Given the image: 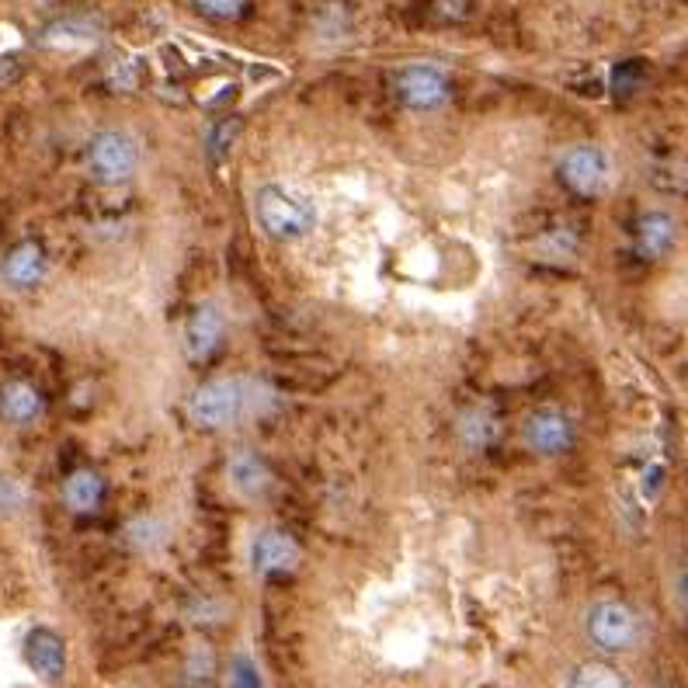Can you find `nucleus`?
I'll return each mask as SVG.
<instances>
[{
    "label": "nucleus",
    "instance_id": "obj_12",
    "mask_svg": "<svg viewBox=\"0 0 688 688\" xmlns=\"http://www.w3.org/2000/svg\"><path fill=\"white\" fill-rule=\"evenodd\" d=\"M102 497H105V484L94 469H74L63 484V501H66L70 511H77V515L94 511L102 505Z\"/></svg>",
    "mask_w": 688,
    "mask_h": 688
},
{
    "label": "nucleus",
    "instance_id": "obj_26",
    "mask_svg": "<svg viewBox=\"0 0 688 688\" xmlns=\"http://www.w3.org/2000/svg\"><path fill=\"white\" fill-rule=\"evenodd\" d=\"M681 599H685V605H688V571H685V578H681Z\"/></svg>",
    "mask_w": 688,
    "mask_h": 688
},
{
    "label": "nucleus",
    "instance_id": "obj_14",
    "mask_svg": "<svg viewBox=\"0 0 688 688\" xmlns=\"http://www.w3.org/2000/svg\"><path fill=\"white\" fill-rule=\"evenodd\" d=\"M0 414L11 424H29L42 414V396L29 383H8L0 390Z\"/></svg>",
    "mask_w": 688,
    "mask_h": 688
},
{
    "label": "nucleus",
    "instance_id": "obj_10",
    "mask_svg": "<svg viewBox=\"0 0 688 688\" xmlns=\"http://www.w3.org/2000/svg\"><path fill=\"white\" fill-rule=\"evenodd\" d=\"M45 254L39 251V244H18L8 257H4V282L11 289H35L39 282L45 278Z\"/></svg>",
    "mask_w": 688,
    "mask_h": 688
},
{
    "label": "nucleus",
    "instance_id": "obj_16",
    "mask_svg": "<svg viewBox=\"0 0 688 688\" xmlns=\"http://www.w3.org/2000/svg\"><path fill=\"white\" fill-rule=\"evenodd\" d=\"M636 241H639V251L650 254V257L668 254L671 244H675L671 216H664V212H647V216L639 220V226H636Z\"/></svg>",
    "mask_w": 688,
    "mask_h": 688
},
{
    "label": "nucleus",
    "instance_id": "obj_6",
    "mask_svg": "<svg viewBox=\"0 0 688 688\" xmlns=\"http://www.w3.org/2000/svg\"><path fill=\"white\" fill-rule=\"evenodd\" d=\"M560 178L578 195H602L612 184V160L599 147L578 144L560 157Z\"/></svg>",
    "mask_w": 688,
    "mask_h": 688
},
{
    "label": "nucleus",
    "instance_id": "obj_13",
    "mask_svg": "<svg viewBox=\"0 0 688 688\" xmlns=\"http://www.w3.org/2000/svg\"><path fill=\"white\" fill-rule=\"evenodd\" d=\"M268 466H265V459L261 456H254V453H233V459H230V484L241 490V494H247V497H257V494H265L268 490Z\"/></svg>",
    "mask_w": 688,
    "mask_h": 688
},
{
    "label": "nucleus",
    "instance_id": "obj_8",
    "mask_svg": "<svg viewBox=\"0 0 688 688\" xmlns=\"http://www.w3.org/2000/svg\"><path fill=\"white\" fill-rule=\"evenodd\" d=\"M25 660H29V668L42 678V681H63L66 675V644H63V636L53 633V629H32L25 636Z\"/></svg>",
    "mask_w": 688,
    "mask_h": 688
},
{
    "label": "nucleus",
    "instance_id": "obj_11",
    "mask_svg": "<svg viewBox=\"0 0 688 688\" xmlns=\"http://www.w3.org/2000/svg\"><path fill=\"white\" fill-rule=\"evenodd\" d=\"M223 314L216 310V306H202V310L188 320V330H184V345L188 351H192V359H209L212 351L220 348L223 341Z\"/></svg>",
    "mask_w": 688,
    "mask_h": 688
},
{
    "label": "nucleus",
    "instance_id": "obj_20",
    "mask_svg": "<svg viewBox=\"0 0 688 688\" xmlns=\"http://www.w3.org/2000/svg\"><path fill=\"white\" fill-rule=\"evenodd\" d=\"M91 39H94V29L81 25V21H56V25L45 29V35H42L45 45H81Z\"/></svg>",
    "mask_w": 688,
    "mask_h": 688
},
{
    "label": "nucleus",
    "instance_id": "obj_22",
    "mask_svg": "<svg viewBox=\"0 0 688 688\" xmlns=\"http://www.w3.org/2000/svg\"><path fill=\"white\" fill-rule=\"evenodd\" d=\"M195 8L212 21H233L244 14L247 0H195Z\"/></svg>",
    "mask_w": 688,
    "mask_h": 688
},
{
    "label": "nucleus",
    "instance_id": "obj_23",
    "mask_svg": "<svg viewBox=\"0 0 688 688\" xmlns=\"http://www.w3.org/2000/svg\"><path fill=\"white\" fill-rule=\"evenodd\" d=\"M236 129H241V123H223V126H216V133L209 136V150H212V157H216L220 163L226 160V154L236 144Z\"/></svg>",
    "mask_w": 688,
    "mask_h": 688
},
{
    "label": "nucleus",
    "instance_id": "obj_4",
    "mask_svg": "<svg viewBox=\"0 0 688 688\" xmlns=\"http://www.w3.org/2000/svg\"><path fill=\"white\" fill-rule=\"evenodd\" d=\"M136 163H139V147H136V139L129 133L108 129V133H98L91 139L87 168L98 181H105V184L129 181L133 171H136Z\"/></svg>",
    "mask_w": 688,
    "mask_h": 688
},
{
    "label": "nucleus",
    "instance_id": "obj_18",
    "mask_svg": "<svg viewBox=\"0 0 688 688\" xmlns=\"http://www.w3.org/2000/svg\"><path fill=\"white\" fill-rule=\"evenodd\" d=\"M126 539H129L133 550L150 553V550H157V546H163V539H168V529H163V521H160V518H154V515H139V518L129 521Z\"/></svg>",
    "mask_w": 688,
    "mask_h": 688
},
{
    "label": "nucleus",
    "instance_id": "obj_24",
    "mask_svg": "<svg viewBox=\"0 0 688 688\" xmlns=\"http://www.w3.org/2000/svg\"><path fill=\"white\" fill-rule=\"evenodd\" d=\"M230 688H265V681H261L257 668L247 657H236L230 668Z\"/></svg>",
    "mask_w": 688,
    "mask_h": 688
},
{
    "label": "nucleus",
    "instance_id": "obj_17",
    "mask_svg": "<svg viewBox=\"0 0 688 688\" xmlns=\"http://www.w3.org/2000/svg\"><path fill=\"white\" fill-rule=\"evenodd\" d=\"M456 432L466 445L480 448V445H490L497 438V417L484 407H473V411H463L459 421H456Z\"/></svg>",
    "mask_w": 688,
    "mask_h": 688
},
{
    "label": "nucleus",
    "instance_id": "obj_5",
    "mask_svg": "<svg viewBox=\"0 0 688 688\" xmlns=\"http://www.w3.org/2000/svg\"><path fill=\"white\" fill-rule=\"evenodd\" d=\"M396 98L411 112H438L448 102V77L435 63H407L396 70Z\"/></svg>",
    "mask_w": 688,
    "mask_h": 688
},
{
    "label": "nucleus",
    "instance_id": "obj_19",
    "mask_svg": "<svg viewBox=\"0 0 688 688\" xmlns=\"http://www.w3.org/2000/svg\"><path fill=\"white\" fill-rule=\"evenodd\" d=\"M184 688H216V660H212L209 647H199L192 660H188Z\"/></svg>",
    "mask_w": 688,
    "mask_h": 688
},
{
    "label": "nucleus",
    "instance_id": "obj_25",
    "mask_svg": "<svg viewBox=\"0 0 688 688\" xmlns=\"http://www.w3.org/2000/svg\"><path fill=\"white\" fill-rule=\"evenodd\" d=\"M21 77V60L14 56H0V87H8Z\"/></svg>",
    "mask_w": 688,
    "mask_h": 688
},
{
    "label": "nucleus",
    "instance_id": "obj_9",
    "mask_svg": "<svg viewBox=\"0 0 688 688\" xmlns=\"http://www.w3.org/2000/svg\"><path fill=\"white\" fill-rule=\"evenodd\" d=\"M251 563H254V574L261 578H275V574H289L293 567L299 563V546L286 536V532H261L254 539V550H251Z\"/></svg>",
    "mask_w": 688,
    "mask_h": 688
},
{
    "label": "nucleus",
    "instance_id": "obj_1",
    "mask_svg": "<svg viewBox=\"0 0 688 688\" xmlns=\"http://www.w3.org/2000/svg\"><path fill=\"white\" fill-rule=\"evenodd\" d=\"M268 390L251 379H212V383L199 387L188 400V414L199 428L220 432L230 424H241L244 417H254L265 407Z\"/></svg>",
    "mask_w": 688,
    "mask_h": 688
},
{
    "label": "nucleus",
    "instance_id": "obj_21",
    "mask_svg": "<svg viewBox=\"0 0 688 688\" xmlns=\"http://www.w3.org/2000/svg\"><path fill=\"white\" fill-rule=\"evenodd\" d=\"M25 501H29L25 487H21L14 477H4V473H0V518L18 515L21 508H25Z\"/></svg>",
    "mask_w": 688,
    "mask_h": 688
},
{
    "label": "nucleus",
    "instance_id": "obj_3",
    "mask_svg": "<svg viewBox=\"0 0 688 688\" xmlns=\"http://www.w3.org/2000/svg\"><path fill=\"white\" fill-rule=\"evenodd\" d=\"M588 639L605 654H629L644 639V620L639 612L623 602H599L591 605L584 620Z\"/></svg>",
    "mask_w": 688,
    "mask_h": 688
},
{
    "label": "nucleus",
    "instance_id": "obj_15",
    "mask_svg": "<svg viewBox=\"0 0 688 688\" xmlns=\"http://www.w3.org/2000/svg\"><path fill=\"white\" fill-rule=\"evenodd\" d=\"M563 688H629V681L608 660H584L571 675H567Z\"/></svg>",
    "mask_w": 688,
    "mask_h": 688
},
{
    "label": "nucleus",
    "instance_id": "obj_7",
    "mask_svg": "<svg viewBox=\"0 0 688 688\" xmlns=\"http://www.w3.org/2000/svg\"><path fill=\"white\" fill-rule=\"evenodd\" d=\"M521 438L539 456H560L574 445V424L560 411H536L521 428Z\"/></svg>",
    "mask_w": 688,
    "mask_h": 688
},
{
    "label": "nucleus",
    "instance_id": "obj_2",
    "mask_svg": "<svg viewBox=\"0 0 688 688\" xmlns=\"http://www.w3.org/2000/svg\"><path fill=\"white\" fill-rule=\"evenodd\" d=\"M257 220L275 241H303L317 226L314 199L289 184H265L254 199Z\"/></svg>",
    "mask_w": 688,
    "mask_h": 688
}]
</instances>
